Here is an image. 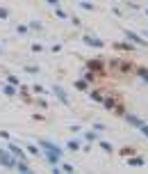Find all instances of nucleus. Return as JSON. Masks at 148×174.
Listing matches in <instances>:
<instances>
[{"label":"nucleus","mask_w":148,"mask_h":174,"mask_svg":"<svg viewBox=\"0 0 148 174\" xmlns=\"http://www.w3.org/2000/svg\"><path fill=\"white\" fill-rule=\"evenodd\" d=\"M0 160H2L5 165H9V167L14 165V160H11V158H7V153H5V151H0Z\"/></svg>","instance_id":"nucleus-1"},{"label":"nucleus","mask_w":148,"mask_h":174,"mask_svg":"<svg viewBox=\"0 0 148 174\" xmlns=\"http://www.w3.org/2000/svg\"><path fill=\"white\" fill-rule=\"evenodd\" d=\"M11 151H14V153H16V156H18V158H23V156H25V153H23V151H21V149H18V147H11Z\"/></svg>","instance_id":"nucleus-2"}]
</instances>
